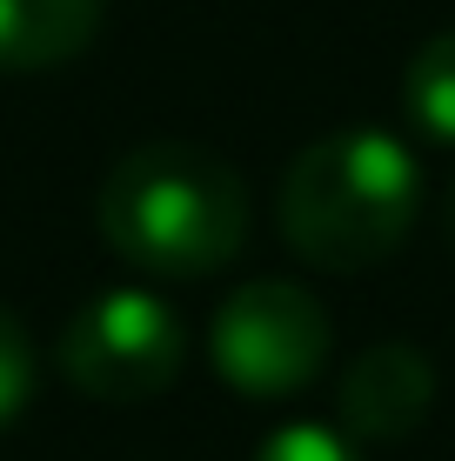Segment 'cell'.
Here are the masks:
<instances>
[{"mask_svg": "<svg viewBox=\"0 0 455 461\" xmlns=\"http://www.w3.org/2000/svg\"><path fill=\"white\" fill-rule=\"evenodd\" d=\"M255 461H362V441H349L328 421H288L255 448Z\"/></svg>", "mask_w": 455, "mask_h": 461, "instance_id": "obj_8", "label": "cell"}, {"mask_svg": "<svg viewBox=\"0 0 455 461\" xmlns=\"http://www.w3.org/2000/svg\"><path fill=\"white\" fill-rule=\"evenodd\" d=\"M402 114L415 121L422 140L455 148V34L415 47V60L402 68Z\"/></svg>", "mask_w": 455, "mask_h": 461, "instance_id": "obj_7", "label": "cell"}, {"mask_svg": "<svg viewBox=\"0 0 455 461\" xmlns=\"http://www.w3.org/2000/svg\"><path fill=\"white\" fill-rule=\"evenodd\" d=\"M328 308L295 281H241L208 328V361L248 402H281V394H302L308 381L328 368Z\"/></svg>", "mask_w": 455, "mask_h": 461, "instance_id": "obj_3", "label": "cell"}, {"mask_svg": "<svg viewBox=\"0 0 455 461\" xmlns=\"http://www.w3.org/2000/svg\"><path fill=\"white\" fill-rule=\"evenodd\" d=\"M107 0H0V68L41 74L87 54Z\"/></svg>", "mask_w": 455, "mask_h": 461, "instance_id": "obj_6", "label": "cell"}, {"mask_svg": "<svg viewBox=\"0 0 455 461\" xmlns=\"http://www.w3.org/2000/svg\"><path fill=\"white\" fill-rule=\"evenodd\" d=\"M449 228H455V187H449Z\"/></svg>", "mask_w": 455, "mask_h": 461, "instance_id": "obj_10", "label": "cell"}, {"mask_svg": "<svg viewBox=\"0 0 455 461\" xmlns=\"http://www.w3.org/2000/svg\"><path fill=\"white\" fill-rule=\"evenodd\" d=\"M275 214L302 261L328 275H362L409 241L422 214V167L396 134L349 127V134L308 140L288 161Z\"/></svg>", "mask_w": 455, "mask_h": 461, "instance_id": "obj_2", "label": "cell"}, {"mask_svg": "<svg viewBox=\"0 0 455 461\" xmlns=\"http://www.w3.org/2000/svg\"><path fill=\"white\" fill-rule=\"evenodd\" d=\"M60 375L87 402H154L175 388L187 335L181 314L148 288H107L60 328Z\"/></svg>", "mask_w": 455, "mask_h": 461, "instance_id": "obj_4", "label": "cell"}, {"mask_svg": "<svg viewBox=\"0 0 455 461\" xmlns=\"http://www.w3.org/2000/svg\"><path fill=\"white\" fill-rule=\"evenodd\" d=\"M94 221L128 267L161 281H195L241 254L248 194L222 154L187 148V140H148L107 167Z\"/></svg>", "mask_w": 455, "mask_h": 461, "instance_id": "obj_1", "label": "cell"}, {"mask_svg": "<svg viewBox=\"0 0 455 461\" xmlns=\"http://www.w3.org/2000/svg\"><path fill=\"white\" fill-rule=\"evenodd\" d=\"M27 402H34V341H27V328L0 308V428L21 421Z\"/></svg>", "mask_w": 455, "mask_h": 461, "instance_id": "obj_9", "label": "cell"}, {"mask_svg": "<svg viewBox=\"0 0 455 461\" xmlns=\"http://www.w3.org/2000/svg\"><path fill=\"white\" fill-rule=\"evenodd\" d=\"M349 441H409L435 408V361L409 341H382L341 368L335 388Z\"/></svg>", "mask_w": 455, "mask_h": 461, "instance_id": "obj_5", "label": "cell"}]
</instances>
